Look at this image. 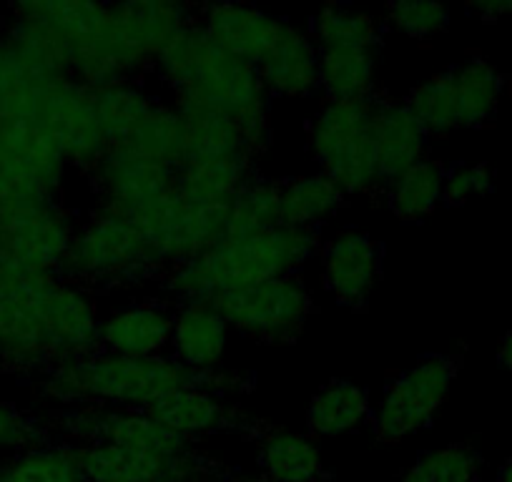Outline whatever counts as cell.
Listing matches in <instances>:
<instances>
[{
  "label": "cell",
  "mask_w": 512,
  "mask_h": 482,
  "mask_svg": "<svg viewBox=\"0 0 512 482\" xmlns=\"http://www.w3.org/2000/svg\"><path fill=\"white\" fill-rule=\"evenodd\" d=\"M322 249L319 231L279 224L249 236H226L214 249L166 269L161 287L171 302H216L224 294L292 277Z\"/></svg>",
  "instance_id": "obj_1"
},
{
  "label": "cell",
  "mask_w": 512,
  "mask_h": 482,
  "mask_svg": "<svg viewBox=\"0 0 512 482\" xmlns=\"http://www.w3.org/2000/svg\"><path fill=\"white\" fill-rule=\"evenodd\" d=\"M151 73L171 91L179 108H209L239 121L256 108L272 106L259 71L231 56L199 23L181 26L156 56Z\"/></svg>",
  "instance_id": "obj_2"
},
{
  "label": "cell",
  "mask_w": 512,
  "mask_h": 482,
  "mask_svg": "<svg viewBox=\"0 0 512 482\" xmlns=\"http://www.w3.org/2000/svg\"><path fill=\"white\" fill-rule=\"evenodd\" d=\"M196 385L194 372L184 370L171 354L121 357L96 352L68 359L43 375L41 395L58 407L96 405L113 410H151L181 387Z\"/></svg>",
  "instance_id": "obj_3"
},
{
  "label": "cell",
  "mask_w": 512,
  "mask_h": 482,
  "mask_svg": "<svg viewBox=\"0 0 512 482\" xmlns=\"http://www.w3.org/2000/svg\"><path fill=\"white\" fill-rule=\"evenodd\" d=\"M377 101L379 96L367 101H324L309 121V151L344 196L384 189L374 141Z\"/></svg>",
  "instance_id": "obj_4"
},
{
  "label": "cell",
  "mask_w": 512,
  "mask_h": 482,
  "mask_svg": "<svg viewBox=\"0 0 512 482\" xmlns=\"http://www.w3.org/2000/svg\"><path fill=\"white\" fill-rule=\"evenodd\" d=\"M58 274L93 292L96 287H139L159 277L161 269L151 262L134 221L93 211L91 219L78 226Z\"/></svg>",
  "instance_id": "obj_5"
},
{
  "label": "cell",
  "mask_w": 512,
  "mask_h": 482,
  "mask_svg": "<svg viewBox=\"0 0 512 482\" xmlns=\"http://www.w3.org/2000/svg\"><path fill=\"white\" fill-rule=\"evenodd\" d=\"M66 76L56 41L33 21L11 13L0 33V126L36 121L48 91Z\"/></svg>",
  "instance_id": "obj_6"
},
{
  "label": "cell",
  "mask_w": 512,
  "mask_h": 482,
  "mask_svg": "<svg viewBox=\"0 0 512 482\" xmlns=\"http://www.w3.org/2000/svg\"><path fill=\"white\" fill-rule=\"evenodd\" d=\"M131 221L144 239L151 262L166 272L201 257L229 236V204H199L174 186L136 211Z\"/></svg>",
  "instance_id": "obj_7"
},
{
  "label": "cell",
  "mask_w": 512,
  "mask_h": 482,
  "mask_svg": "<svg viewBox=\"0 0 512 482\" xmlns=\"http://www.w3.org/2000/svg\"><path fill=\"white\" fill-rule=\"evenodd\" d=\"M68 161L36 121L0 126V214L61 201Z\"/></svg>",
  "instance_id": "obj_8"
},
{
  "label": "cell",
  "mask_w": 512,
  "mask_h": 482,
  "mask_svg": "<svg viewBox=\"0 0 512 482\" xmlns=\"http://www.w3.org/2000/svg\"><path fill=\"white\" fill-rule=\"evenodd\" d=\"M455 375L457 359L450 354H430L400 372L372 410L374 435L382 442H402L425 430L450 397Z\"/></svg>",
  "instance_id": "obj_9"
},
{
  "label": "cell",
  "mask_w": 512,
  "mask_h": 482,
  "mask_svg": "<svg viewBox=\"0 0 512 482\" xmlns=\"http://www.w3.org/2000/svg\"><path fill=\"white\" fill-rule=\"evenodd\" d=\"M56 277L58 274L13 272L0 287V370L46 375L53 367L46 292Z\"/></svg>",
  "instance_id": "obj_10"
},
{
  "label": "cell",
  "mask_w": 512,
  "mask_h": 482,
  "mask_svg": "<svg viewBox=\"0 0 512 482\" xmlns=\"http://www.w3.org/2000/svg\"><path fill=\"white\" fill-rule=\"evenodd\" d=\"M214 304L229 327L264 344L294 342L312 314V294L297 274L224 294Z\"/></svg>",
  "instance_id": "obj_11"
},
{
  "label": "cell",
  "mask_w": 512,
  "mask_h": 482,
  "mask_svg": "<svg viewBox=\"0 0 512 482\" xmlns=\"http://www.w3.org/2000/svg\"><path fill=\"white\" fill-rule=\"evenodd\" d=\"M78 221L61 201L0 214V262L26 274H58Z\"/></svg>",
  "instance_id": "obj_12"
},
{
  "label": "cell",
  "mask_w": 512,
  "mask_h": 482,
  "mask_svg": "<svg viewBox=\"0 0 512 482\" xmlns=\"http://www.w3.org/2000/svg\"><path fill=\"white\" fill-rule=\"evenodd\" d=\"M96 194V211L131 216L174 189L176 171L151 161L131 146H108L106 154L88 171Z\"/></svg>",
  "instance_id": "obj_13"
},
{
  "label": "cell",
  "mask_w": 512,
  "mask_h": 482,
  "mask_svg": "<svg viewBox=\"0 0 512 482\" xmlns=\"http://www.w3.org/2000/svg\"><path fill=\"white\" fill-rule=\"evenodd\" d=\"M83 482H211V462L189 447L176 455H154L134 447L96 442L78 447Z\"/></svg>",
  "instance_id": "obj_14"
},
{
  "label": "cell",
  "mask_w": 512,
  "mask_h": 482,
  "mask_svg": "<svg viewBox=\"0 0 512 482\" xmlns=\"http://www.w3.org/2000/svg\"><path fill=\"white\" fill-rule=\"evenodd\" d=\"M36 124H41L56 139L68 166L83 171V174H88L108 149L106 134L98 121L93 91L71 76L61 78L48 91L36 116Z\"/></svg>",
  "instance_id": "obj_15"
},
{
  "label": "cell",
  "mask_w": 512,
  "mask_h": 482,
  "mask_svg": "<svg viewBox=\"0 0 512 482\" xmlns=\"http://www.w3.org/2000/svg\"><path fill=\"white\" fill-rule=\"evenodd\" d=\"M319 257L327 292L344 307H364L382 272L379 241L362 229H342L324 241Z\"/></svg>",
  "instance_id": "obj_16"
},
{
  "label": "cell",
  "mask_w": 512,
  "mask_h": 482,
  "mask_svg": "<svg viewBox=\"0 0 512 482\" xmlns=\"http://www.w3.org/2000/svg\"><path fill=\"white\" fill-rule=\"evenodd\" d=\"M174 309L164 302H131L101 319V352L121 357H159L169 354Z\"/></svg>",
  "instance_id": "obj_17"
},
{
  "label": "cell",
  "mask_w": 512,
  "mask_h": 482,
  "mask_svg": "<svg viewBox=\"0 0 512 482\" xmlns=\"http://www.w3.org/2000/svg\"><path fill=\"white\" fill-rule=\"evenodd\" d=\"M199 23L224 51L259 66L279 41L287 21L244 3H214L201 8Z\"/></svg>",
  "instance_id": "obj_18"
},
{
  "label": "cell",
  "mask_w": 512,
  "mask_h": 482,
  "mask_svg": "<svg viewBox=\"0 0 512 482\" xmlns=\"http://www.w3.org/2000/svg\"><path fill=\"white\" fill-rule=\"evenodd\" d=\"M229 329L214 302L176 304L169 354L194 375L219 370L229 344Z\"/></svg>",
  "instance_id": "obj_19"
},
{
  "label": "cell",
  "mask_w": 512,
  "mask_h": 482,
  "mask_svg": "<svg viewBox=\"0 0 512 482\" xmlns=\"http://www.w3.org/2000/svg\"><path fill=\"white\" fill-rule=\"evenodd\" d=\"M269 98L302 101L319 91V48L309 31L284 23L272 51L256 66Z\"/></svg>",
  "instance_id": "obj_20"
},
{
  "label": "cell",
  "mask_w": 512,
  "mask_h": 482,
  "mask_svg": "<svg viewBox=\"0 0 512 482\" xmlns=\"http://www.w3.org/2000/svg\"><path fill=\"white\" fill-rule=\"evenodd\" d=\"M374 141H377L379 169L387 186L407 169L427 159L425 151L430 134L405 101L379 98L374 111Z\"/></svg>",
  "instance_id": "obj_21"
},
{
  "label": "cell",
  "mask_w": 512,
  "mask_h": 482,
  "mask_svg": "<svg viewBox=\"0 0 512 482\" xmlns=\"http://www.w3.org/2000/svg\"><path fill=\"white\" fill-rule=\"evenodd\" d=\"M149 412L166 430L189 442H194L196 437L236 432L241 425H251V422H241L244 417L236 407H229L224 400L196 385L171 392L164 400L156 402Z\"/></svg>",
  "instance_id": "obj_22"
},
{
  "label": "cell",
  "mask_w": 512,
  "mask_h": 482,
  "mask_svg": "<svg viewBox=\"0 0 512 482\" xmlns=\"http://www.w3.org/2000/svg\"><path fill=\"white\" fill-rule=\"evenodd\" d=\"M254 176V159L246 151L226 156H191L176 169V189L199 204H229Z\"/></svg>",
  "instance_id": "obj_23"
},
{
  "label": "cell",
  "mask_w": 512,
  "mask_h": 482,
  "mask_svg": "<svg viewBox=\"0 0 512 482\" xmlns=\"http://www.w3.org/2000/svg\"><path fill=\"white\" fill-rule=\"evenodd\" d=\"M452 98H455L457 126L477 129L485 126L497 113L505 93V78L485 58H467L457 66L447 68Z\"/></svg>",
  "instance_id": "obj_24"
},
{
  "label": "cell",
  "mask_w": 512,
  "mask_h": 482,
  "mask_svg": "<svg viewBox=\"0 0 512 482\" xmlns=\"http://www.w3.org/2000/svg\"><path fill=\"white\" fill-rule=\"evenodd\" d=\"M372 397L352 380H332L312 397L307 407V430L312 437H342L372 420Z\"/></svg>",
  "instance_id": "obj_25"
},
{
  "label": "cell",
  "mask_w": 512,
  "mask_h": 482,
  "mask_svg": "<svg viewBox=\"0 0 512 482\" xmlns=\"http://www.w3.org/2000/svg\"><path fill=\"white\" fill-rule=\"evenodd\" d=\"M259 467L272 482L322 480V450L312 435L297 430H269L259 442Z\"/></svg>",
  "instance_id": "obj_26"
},
{
  "label": "cell",
  "mask_w": 512,
  "mask_h": 482,
  "mask_svg": "<svg viewBox=\"0 0 512 482\" xmlns=\"http://www.w3.org/2000/svg\"><path fill=\"white\" fill-rule=\"evenodd\" d=\"M377 61L374 48L319 51V91L327 101L377 98Z\"/></svg>",
  "instance_id": "obj_27"
},
{
  "label": "cell",
  "mask_w": 512,
  "mask_h": 482,
  "mask_svg": "<svg viewBox=\"0 0 512 482\" xmlns=\"http://www.w3.org/2000/svg\"><path fill=\"white\" fill-rule=\"evenodd\" d=\"M344 199L347 196L322 171L294 176L279 184V216L287 226L317 231L342 209Z\"/></svg>",
  "instance_id": "obj_28"
},
{
  "label": "cell",
  "mask_w": 512,
  "mask_h": 482,
  "mask_svg": "<svg viewBox=\"0 0 512 482\" xmlns=\"http://www.w3.org/2000/svg\"><path fill=\"white\" fill-rule=\"evenodd\" d=\"M126 146L136 149L139 154L149 156L151 161L169 169H179L189 159V129L186 118L181 116L174 103L156 101L154 108L146 113L136 134Z\"/></svg>",
  "instance_id": "obj_29"
},
{
  "label": "cell",
  "mask_w": 512,
  "mask_h": 482,
  "mask_svg": "<svg viewBox=\"0 0 512 482\" xmlns=\"http://www.w3.org/2000/svg\"><path fill=\"white\" fill-rule=\"evenodd\" d=\"M0 482H83L78 447L48 437L0 462Z\"/></svg>",
  "instance_id": "obj_30"
},
{
  "label": "cell",
  "mask_w": 512,
  "mask_h": 482,
  "mask_svg": "<svg viewBox=\"0 0 512 482\" xmlns=\"http://www.w3.org/2000/svg\"><path fill=\"white\" fill-rule=\"evenodd\" d=\"M93 101H96L98 121H101L108 146H126L146 113L154 108L156 98L146 91L141 81H121L93 91Z\"/></svg>",
  "instance_id": "obj_31"
},
{
  "label": "cell",
  "mask_w": 512,
  "mask_h": 482,
  "mask_svg": "<svg viewBox=\"0 0 512 482\" xmlns=\"http://www.w3.org/2000/svg\"><path fill=\"white\" fill-rule=\"evenodd\" d=\"M382 21L369 11L354 6H324L312 18L309 36L319 51H352V48H374L382 41Z\"/></svg>",
  "instance_id": "obj_32"
},
{
  "label": "cell",
  "mask_w": 512,
  "mask_h": 482,
  "mask_svg": "<svg viewBox=\"0 0 512 482\" xmlns=\"http://www.w3.org/2000/svg\"><path fill=\"white\" fill-rule=\"evenodd\" d=\"M384 189L390 211L397 219L420 221L445 201V169L437 161L422 159Z\"/></svg>",
  "instance_id": "obj_33"
},
{
  "label": "cell",
  "mask_w": 512,
  "mask_h": 482,
  "mask_svg": "<svg viewBox=\"0 0 512 482\" xmlns=\"http://www.w3.org/2000/svg\"><path fill=\"white\" fill-rule=\"evenodd\" d=\"M279 224V184L254 174L229 201V236L259 234Z\"/></svg>",
  "instance_id": "obj_34"
},
{
  "label": "cell",
  "mask_w": 512,
  "mask_h": 482,
  "mask_svg": "<svg viewBox=\"0 0 512 482\" xmlns=\"http://www.w3.org/2000/svg\"><path fill=\"white\" fill-rule=\"evenodd\" d=\"M482 457L467 442L427 450L407 467L400 482H475L480 475Z\"/></svg>",
  "instance_id": "obj_35"
},
{
  "label": "cell",
  "mask_w": 512,
  "mask_h": 482,
  "mask_svg": "<svg viewBox=\"0 0 512 482\" xmlns=\"http://www.w3.org/2000/svg\"><path fill=\"white\" fill-rule=\"evenodd\" d=\"M179 108V106H176ZM189 129V159L191 156H226L244 151L236 124L229 116L209 108H179Z\"/></svg>",
  "instance_id": "obj_36"
},
{
  "label": "cell",
  "mask_w": 512,
  "mask_h": 482,
  "mask_svg": "<svg viewBox=\"0 0 512 482\" xmlns=\"http://www.w3.org/2000/svg\"><path fill=\"white\" fill-rule=\"evenodd\" d=\"M405 103L420 118V124L425 126L430 136H445L460 129L447 73H437V76L427 78L425 83L412 88Z\"/></svg>",
  "instance_id": "obj_37"
},
{
  "label": "cell",
  "mask_w": 512,
  "mask_h": 482,
  "mask_svg": "<svg viewBox=\"0 0 512 482\" xmlns=\"http://www.w3.org/2000/svg\"><path fill=\"white\" fill-rule=\"evenodd\" d=\"M384 26L402 33L415 41H427L450 26V11L440 3H427V0H405V3H392L384 16Z\"/></svg>",
  "instance_id": "obj_38"
},
{
  "label": "cell",
  "mask_w": 512,
  "mask_h": 482,
  "mask_svg": "<svg viewBox=\"0 0 512 482\" xmlns=\"http://www.w3.org/2000/svg\"><path fill=\"white\" fill-rule=\"evenodd\" d=\"M48 440V425L0 397V455L13 457Z\"/></svg>",
  "instance_id": "obj_39"
},
{
  "label": "cell",
  "mask_w": 512,
  "mask_h": 482,
  "mask_svg": "<svg viewBox=\"0 0 512 482\" xmlns=\"http://www.w3.org/2000/svg\"><path fill=\"white\" fill-rule=\"evenodd\" d=\"M492 171L485 164L455 166L445 171V204H465L475 196H485L492 191Z\"/></svg>",
  "instance_id": "obj_40"
},
{
  "label": "cell",
  "mask_w": 512,
  "mask_h": 482,
  "mask_svg": "<svg viewBox=\"0 0 512 482\" xmlns=\"http://www.w3.org/2000/svg\"><path fill=\"white\" fill-rule=\"evenodd\" d=\"M472 13L487 18V21H495V18L512 16V0H487V3H472Z\"/></svg>",
  "instance_id": "obj_41"
},
{
  "label": "cell",
  "mask_w": 512,
  "mask_h": 482,
  "mask_svg": "<svg viewBox=\"0 0 512 482\" xmlns=\"http://www.w3.org/2000/svg\"><path fill=\"white\" fill-rule=\"evenodd\" d=\"M497 357H500V362L507 367V370H512V327L507 329L505 337H502L500 352H497Z\"/></svg>",
  "instance_id": "obj_42"
},
{
  "label": "cell",
  "mask_w": 512,
  "mask_h": 482,
  "mask_svg": "<svg viewBox=\"0 0 512 482\" xmlns=\"http://www.w3.org/2000/svg\"><path fill=\"white\" fill-rule=\"evenodd\" d=\"M497 482H512V457L505 462V465H502L500 477H497Z\"/></svg>",
  "instance_id": "obj_43"
},
{
  "label": "cell",
  "mask_w": 512,
  "mask_h": 482,
  "mask_svg": "<svg viewBox=\"0 0 512 482\" xmlns=\"http://www.w3.org/2000/svg\"><path fill=\"white\" fill-rule=\"evenodd\" d=\"M229 482H272V480L264 475H244V477H234V480H229Z\"/></svg>",
  "instance_id": "obj_44"
},
{
  "label": "cell",
  "mask_w": 512,
  "mask_h": 482,
  "mask_svg": "<svg viewBox=\"0 0 512 482\" xmlns=\"http://www.w3.org/2000/svg\"><path fill=\"white\" fill-rule=\"evenodd\" d=\"M317 482H337V480H327V477H322V480H317Z\"/></svg>",
  "instance_id": "obj_45"
}]
</instances>
